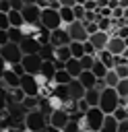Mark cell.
Wrapping results in <instances>:
<instances>
[{
	"mask_svg": "<svg viewBox=\"0 0 128 132\" xmlns=\"http://www.w3.org/2000/svg\"><path fill=\"white\" fill-rule=\"evenodd\" d=\"M103 111L99 105H89L87 111H83V116L76 120L78 130H91V132H99L101 130V122H103Z\"/></svg>",
	"mask_w": 128,
	"mask_h": 132,
	"instance_id": "cell-1",
	"label": "cell"
},
{
	"mask_svg": "<svg viewBox=\"0 0 128 132\" xmlns=\"http://www.w3.org/2000/svg\"><path fill=\"white\" fill-rule=\"evenodd\" d=\"M97 105L101 107L103 113H111V111L120 105V95L116 93L114 87H103V89L99 91V103H97Z\"/></svg>",
	"mask_w": 128,
	"mask_h": 132,
	"instance_id": "cell-2",
	"label": "cell"
},
{
	"mask_svg": "<svg viewBox=\"0 0 128 132\" xmlns=\"http://www.w3.org/2000/svg\"><path fill=\"white\" fill-rule=\"evenodd\" d=\"M25 130H29V132H37V130H43L45 126H47V118H45V113L39 109V107H31L27 113H25Z\"/></svg>",
	"mask_w": 128,
	"mask_h": 132,
	"instance_id": "cell-3",
	"label": "cell"
},
{
	"mask_svg": "<svg viewBox=\"0 0 128 132\" xmlns=\"http://www.w3.org/2000/svg\"><path fill=\"white\" fill-rule=\"evenodd\" d=\"M39 25H43V27L50 29V31L62 27V19H60V14H58V8H54V6H41Z\"/></svg>",
	"mask_w": 128,
	"mask_h": 132,
	"instance_id": "cell-4",
	"label": "cell"
},
{
	"mask_svg": "<svg viewBox=\"0 0 128 132\" xmlns=\"http://www.w3.org/2000/svg\"><path fill=\"white\" fill-rule=\"evenodd\" d=\"M0 56H2V58L6 60V64L10 66V64H19V62H21L23 52H21V47H19L17 41H6L4 45H0Z\"/></svg>",
	"mask_w": 128,
	"mask_h": 132,
	"instance_id": "cell-5",
	"label": "cell"
},
{
	"mask_svg": "<svg viewBox=\"0 0 128 132\" xmlns=\"http://www.w3.org/2000/svg\"><path fill=\"white\" fill-rule=\"evenodd\" d=\"M68 120H70V113H68L66 109H62V107L52 109V111L47 113V126H52V128L58 130V132H64V126L68 124Z\"/></svg>",
	"mask_w": 128,
	"mask_h": 132,
	"instance_id": "cell-6",
	"label": "cell"
},
{
	"mask_svg": "<svg viewBox=\"0 0 128 132\" xmlns=\"http://www.w3.org/2000/svg\"><path fill=\"white\" fill-rule=\"evenodd\" d=\"M41 62H43L41 52H37V54H23V58H21V66L29 74H37L39 68H41Z\"/></svg>",
	"mask_w": 128,
	"mask_h": 132,
	"instance_id": "cell-7",
	"label": "cell"
},
{
	"mask_svg": "<svg viewBox=\"0 0 128 132\" xmlns=\"http://www.w3.org/2000/svg\"><path fill=\"white\" fill-rule=\"evenodd\" d=\"M19 87L23 89L25 95H39V80H37L35 74L23 72L21 74V80H19Z\"/></svg>",
	"mask_w": 128,
	"mask_h": 132,
	"instance_id": "cell-8",
	"label": "cell"
},
{
	"mask_svg": "<svg viewBox=\"0 0 128 132\" xmlns=\"http://www.w3.org/2000/svg\"><path fill=\"white\" fill-rule=\"evenodd\" d=\"M68 41H70V35H68V31H66L64 25L58 27V29H52L50 35H47V43H50L52 47H56V45H66Z\"/></svg>",
	"mask_w": 128,
	"mask_h": 132,
	"instance_id": "cell-9",
	"label": "cell"
},
{
	"mask_svg": "<svg viewBox=\"0 0 128 132\" xmlns=\"http://www.w3.org/2000/svg\"><path fill=\"white\" fill-rule=\"evenodd\" d=\"M39 12H41V6L35 4V2H27L21 8V14H23L25 23H39Z\"/></svg>",
	"mask_w": 128,
	"mask_h": 132,
	"instance_id": "cell-10",
	"label": "cell"
},
{
	"mask_svg": "<svg viewBox=\"0 0 128 132\" xmlns=\"http://www.w3.org/2000/svg\"><path fill=\"white\" fill-rule=\"evenodd\" d=\"M19 47L23 54H37L41 52V41L33 35H23V39L19 41Z\"/></svg>",
	"mask_w": 128,
	"mask_h": 132,
	"instance_id": "cell-11",
	"label": "cell"
},
{
	"mask_svg": "<svg viewBox=\"0 0 128 132\" xmlns=\"http://www.w3.org/2000/svg\"><path fill=\"white\" fill-rule=\"evenodd\" d=\"M66 27V31H68V35H70V39H76V41H85L89 35H87V31H85V25H83V21H72V23H68V25H64Z\"/></svg>",
	"mask_w": 128,
	"mask_h": 132,
	"instance_id": "cell-12",
	"label": "cell"
},
{
	"mask_svg": "<svg viewBox=\"0 0 128 132\" xmlns=\"http://www.w3.org/2000/svg\"><path fill=\"white\" fill-rule=\"evenodd\" d=\"M124 37H120V35H109L107 37V43H105V50H109L114 56H120L122 52H124Z\"/></svg>",
	"mask_w": 128,
	"mask_h": 132,
	"instance_id": "cell-13",
	"label": "cell"
},
{
	"mask_svg": "<svg viewBox=\"0 0 128 132\" xmlns=\"http://www.w3.org/2000/svg\"><path fill=\"white\" fill-rule=\"evenodd\" d=\"M0 80H2V85L6 87V89H12V87H19V80H21V74H17L10 66L2 72V76H0Z\"/></svg>",
	"mask_w": 128,
	"mask_h": 132,
	"instance_id": "cell-14",
	"label": "cell"
},
{
	"mask_svg": "<svg viewBox=\"0 0 128 132\" xmlns=\"http://www.w3.org/2000/svg\"><path fill=\"white\" fill-rule=\"evenodd\" d=\"M107 37H109V33H107V31H95V33H91L87 39L93 43V47H95V50H103V47H105V43H107Z\"/></svg>",
	"mask_w": 128,
	"mask_h": 132,
	"instance_id": "cell-15",
	"label": "cell"
},
{
	"mask_svg": "<svg viewBox=\"0 0 128 132\" xmlns=\"http://www.w3.org/2000/svg\"><path fill=\"white\" fill-rule=\"evenodd\" d=\"M66 87H68V95H70V99H81V97L85 95V87L78 82V78H70Z\"/></svg>",
	"mask_w": 128,
	"mask_h": 132,
	"instance_id": "cell-16",
	"label": "cell"
},
{
	"mask_svg": "<svg viewBox=\"0 0 128 132\" xmlns=\"http://www.w3.org/2000/svg\"><path fill=\"white\" fill-rule=\"evenodd\" d=\"M95 58L101 62V64H105V68H114V64H116V56L109 52V50H97V54H95Z\"/></svg>",
	"mask_w": 128,
	"mask_h": 132,
	"instance_id": "cell-17",
	"label": "cell"
},
{
	"mask_svg": "<svg viewBox=\"0 0 128 132\" xmlns=\"http://www.w3.org/2000/svg\"><path fill=\"white\" fill-rule=\"evenodd\" d=\"M64 68H66V72L72 76V78H76L78 74H81V70H83V66H81V62H78V58H68L66 62H64Z\"/></svg>",
	"mask_w": 128,
	"mask_h": 132,
	"instance_id": "cell-18",
	"label": "cell"
},
{
	"mask_svg": "<svg viewBox=\"0 0 128 132\" xmlns=\"http://www.w3.org/2000/svg\"><path fill=\"white\" fill-rule=\"evenodd\" d=\"M76 78H78V82H81L85 89H91V87H95V80H97V76H95L91 70H81V74H78Z\"/></svg>",
	"mask_w": 128,
	"mask_h": 132,
	"instance_id": "cell-19",
	"label": "cell"
},
{
	"mask_svg": "<svg viewBox=\"0 0 128 132\" xmlns=\"http://www.w3.org/2000/svg\"><path fill=\"white\" fill-rule=\"evenodd\" d=\"M101 130H105V132H116V130H118V120L114 118V113H105V116H103Z\"/></svg>",
	"mask_w": 128,
	"mask_h": 132,
	"instance_id": "cell-20",
	"label": "cell"
},
{
	"mask_svg": "<svg viewBox=\"0 0 128 132\" xmlns=\"http://www.w3.org/2000/svg\"><path fill=\"white\" fill-rule=\"evenodd\" d=\"M58 14L62 19V25H68L74 21V12H72V6H58Z\"/></svg>",
	"mask_w": 128,
	"mask_h": 132,
	"instance_id": "cell-21",
	"label": "cell"
},
{
	"mask_svg": "<svg viewBox=\"0 0 128 132\" xmlns=\"http://www.w3.org/2000/svg\"><path fill=\"white\" fill-rule=\"evenodd\" d=\"M6 14H8V25H10V27H21V25L25 23L21 10H17V8H10Z\"/></svg>",
	"mask_w": 128,
	"mask_h": 132,
	"instance_id": "cell-22",
	"label": "cell"
},
{
	"mask_svg": "<svg viewBox=\"0 0 128 132\" xmlns=\"http://www.w3.org/2000/svg\"><path fill=\"white\" fill-rule=\"evenodd\" d=\"M83 99H85L89 105H97V103H99V89H97V87L85 89V95H83Z\"/></svg>",
	"mask_w": 128,
	"mask_h": 132,
	"instance_id": "cell-23",
	"label": "cell"
},
{
	"mask_svg": "<svg viewBox=\"0 0 128 132\" xmlns=\"http://www.w3.org/2000/svg\"><path fill=\"white\" fill-rule=\"evenodd\" d=\"M70 78H72V76L66 72V68H56V72H54V78H52V80H54L56 85H68V80H70Z\"/></svg>",
	"mask_w": 128,
	"mask_h": 132,
	"instance_id": "cell-24",
	"label": "cell"
},
{
	"mask_svg": "<svg viewBox=\"0 0 128 132\" xmlns=\"http://www.w3.org/2000/svg\"><path fill=\"white\" fill-rule=\"evenodd\" d=\"M68 50H70V56L72 58H81L85 52H83V41H76V39H70L68 41Z\"/></svg>",
	"mask_w": 128,
	"mask_h": 132,
	"instance_id": "cell-25",
	"label": "cell"
},
{
	"mask_svg": "<svg viewBox=\"0 0 128 132\" xmlns=\"http://www.w3.org/2000/svg\"><path fill=\"white\" fill-rule=\"evenodd\" d=\"M101 78H103L105 87H116V82L120 80V76L116 74V70H114V68H107V70H105V74H103Z\"/></svg>",
	"mask_w": 128,
	"mask_h": 132,
	"instance_id": "cell-26",
	"label": "cell"
},
{
	"mask_svg": "<svg viewBox=\"0 0 128 132\" xmlns=\"http://www.w3.org/2000/svg\"><path fill=\"white\" fill-rule=\"evenodd\" d=\"M52 95H56V97H58L62 103H64L66 99H70V95H68V87H66V85H54Z\"/></svg>",
	"mask_w": 128,
	"mask_h": 132,
	"instance_id": "cell-27",
	"label": "cell"
},
{
	"mask_svg": "<svg viewBox=\"0 0 128 132\" xmlns=\"http://www.w3.org/2000/svg\"><path fill=\"white\" fill-rule=\"evenodd\" d=\"M8 97H10V101H12V103H23L25 93H23V89H21V87H12V89H8Z\"/></svg>",
	"mask_w": 128,
	"mask_h": 132,
	"instance_id": "cell-28",
	"label": "cell"
},
{
	"mask_svg": "<svg viewBox=\"0 0 128 132\" xmlns=\"http://www.w3.org/2000/svg\"><path fill=\"white\" fill-rule=\"evenodd\" d=\"M116 93L120 95V97H126L128 95V76H124V78H120L118 82H116Z\"/></svg>",
	"mask_w": 128,
	"mask_h": 132,
	"instance_id": "cell-29",
	"label": "cell"
},
{
	"mask_svg": "<svg viewBox=\"0 0 128 132\" xmlns=\"http://www.w3.org/2000/svg\"><path fill=\"white\" fill-rule=\"evenodd\" d=\"M6 31H8V41H17L19 43L23 39V29L21 27H8Z\"/></svg>",
	"mask_w": 128,
	"mask_h": 132,
	"instance_id": "cell-30",
	"label": "cell"
},
{
	"mask_svg": "<svg viewBox=\"0 0 128 132\" xmlns=\"http://www.w3.org/2000/svg\"><path fill=\"white\" fill-rule=\"evenodd\" d=\"M95 23H97V29L99 31H109L111 29V16H99Z\"/></svg>",
	"mask_w": 128,
	"mask_h": 132,
	"instance_id": "cell-31",
	"label": "cell"
},
{
	"mask_svg": "<svg viewBox=\"0 0 128 132\" xmlns=\"http://www.w3.org/2000/svg\"><path fill=\"white\" fill-rule=\"evenodd\" d=\"M78 62H81L83 70H91V66H93V62H95V56H91V54H83V56L78 58Z\"/></svg>",
	"mask_w": 128,
	"mask_h": 132,
	"instance_id": "cell-32",
	"label": "cell"
},
{
	"mask_svg": "<svg viewBox=\"0 0 128 132\" xmlns=\"http://www.w3.org/2000/svg\"><path fill=\"white\" fill-rule=\"evenodd\" d=\"M105 70H107V68H105V64H101V62L95 58V62H93V66H91V72H93L97 78H101V76L105 74Z\"/></svg>",
	"mask_w": 128,
	"mask_h": 132,
	"instance_id": "cell-33",
	"label": "cell"
},
{
	"mask_svg": "<svg viewBox=\"0 0 128 132\" xmlns=\"http://www.w3.org/2000/svg\"><path fill=\"white\" fill-rule=\"evenodd\" d=\"M114 70H116V74H118L120 78L128 76V64H126V60H124V62H116V64H114Z\"/></svg>",
	"mask_w": 128,
	"mask_h": 132,
	"instance_id": "cell-34",
	"label": "cell"
},
{
	"mask_svg": "<svg viewBox=\"0 0 128 132\" xmlns=\"http://www.w3.org/2000/svg\"><path fill=\"white\" fill-rule=\"evenodd\" d=\"M72 12H74V19H76V21H83L87 10H85V6H83V4H72Z\"/></svg>",
	"mask_w": 128,
	"mask_h": 132,
	"instance_id": "cell-35",
	"label": "cell"
},
{
	"mask_svg": "<svg viewBox=\"0 0 128 132\" xmlns=\"http://www.w3.org/2000/svg\"><path fill=\"white\" fill-rule=\"evenodd\" d=\"M83 25H85V31H87V35H91V33L99 31V29H97V23H95V21H83Z\"/></svg>",
	"mask_w": 128,
	"mask_h": 132,
	"instance_id": "cell-36",
	"label": "cell"
},
{
	"mask_svg": "<svg viewBox=\"0 0 128 132\" xmlns=\"http://www.w3.org/2000/svg\"><path fill=\"white\" fill-rule=\"evenodd\" d=\"M83 52H85V54H91V56H95V54H97V50L93 47V43H91L89 39H85V41H83Z\"/></svg>",
	"mask_w": 128,
	"mask_h": 132,
	"instance_id": "cell-37",
	"label": "cell"
},
{
	"mask_svg": "<svg viewBox=\"0 0 128 132\" xmlns=\"http://www.w3.org/2000/svg\"><path fill=\"white\" fill-rule=\"evenodd\" d=\"M116 132H128V120H126V118L118 120V130H116Z\"/></svg>",
	"mask_w": 128,
	"mask_h": 132,
	"instance_id": "cell-38",
	"label": "cell"
},
{
	"mask_svg": "<svg viewBox=\"0 0 128 132\" xmlns=\"http://www.w3.org/2000/svg\"><path fill=\"white\" fill-rule=\"evenodd\" d=\"M8 27H10L8 25V14L0 10V29H8Z\"/></svg>",
	"mask_w": 128,
	"mask_h": 132,
	"instance_id": "cell-39",
	"label": "cell"
},
{
	"mask_svg": "<svg viewBox=\"0 0 128 132\" xmlns=\"http://www.w3.org/2000/svg\"><path fill=\"white\" fill-rule=\"evenodd\" d=\"M6 103H8V99H6V95H4L2 91H0V113H2L4 109H6Z\"/></svg>",
	"mask_w": 128,
	"mask_h": 132,
	"instance_id": "cell-40",
	"label": "cell"
},
{
	"mask_svg": "<svg viewBox=\"0 0 128 132\" xmlns=\"http://www.w3.org/2000/svg\"><path fill=\"white\" fill-rule=\"evenodd\" d=\"M8 2H10V8H17V10H21L23 4H25L23 0H8Z\"/></svg>",
	"mask_w": 128,
	"mask_h": 132,
	"instance_id": "cell-41",
	"label": "cell"
},
{
	"mask_svg": "<svg viewBox=\"0 0 128 132\" xmlns=\"http://www.w3.org/2000/svg\"><path fill=\"white\" fill-rule=\"evenodd\" d=\"M8 41V31L6 29H0V45H4Z\"/></svg>",
	"mask_w": 128,
	"mask_h": 132,
	"instance_id": "cell-42",
	"label": "cell"
},
{
	"mask_svg": "<svg viewBox=\"0 0 128 132\" xmlns=\"http://www.w3.org/2000/svg\"><path fill=\"white\" fill-rule=\"evenodd\" d=\"M0 10H2V12H8V10H10V2H8V0H0Z\"/></svg>",
	"mask_w": 128,
	"mask_h": 132,
	"instance_id": "cell-43",
	"label": "cell"
},
{
	"mask_svg": "<svg viewBox=\"0 0 128 132\" xmlns=\"http://www.w3.org/2000/svg\"><path fill=\"white\" fill-rule=\"evenodd\" d=\"M6 68H8V64H6V60H4L2 56H0V76H2V72H4Z\"/></svg>",
	"mask_w": 128,
	"mask_h": 132,
	"instance_id": "cell-44",
	"label": "cell"
},
{
	"mask_svg": "<svg viewBox=\"0 0 128 132\" xmlns=\"http://www.w3.org/2000/svg\"><path fill=\"white\" fill-rule=\"evenodd\" d=\"M58 4H60V6H72L74 0H58Z\"/></svg>",
	"mask_w": 128,
	"mask_h": 132,
	"instance_id": "cell-45",
	"label": "cell"
},
{
	"mask_svg": "<svg viewBox=\"0 0 128 132\" xmlns=\"http://www.w3.org/2000/svg\"><path fill=\"white\" fill-rule=\"evenodd\" d=\"M122 58H124V60H128V45L124 47V52H122Z\"/></svg>",
	"mask_w": 128,
	"mask_h": 132,
	"instance_id": "cell-46",
	"label": "cell"
},
{
	"mask_svg": "<svg viewBox=\"0 0 128 132\" xmlns=\"http://www.w3.org/2000/svg\"><path fill=\"white\" fill-rule=\"evenodd\" d=\"M118 4H120L122 8H126V6H128V0H118Z\"/></svg>",
	"mask_w": 128,
	"mask_h": 132,
	"instance_id": "cell-47",
	"label": "cell"
},
{
	"mask_svg": "<svg viewBox=\"0 0 128 132\" xmlns=\"http://www.w3.org/2000/svg\"><path fill=\"white\" fill-rule=\"evenodd\" d=\"M122 16H124V19H128V6L124 8V14H122Z\"/></svg>",
	"mask_w": 128,
	"mask_h": 132,
	"instance_id": "cell-48",
	"label": "cell"
},
{
	"mask_svg": "<svg viewBox=\"0 0 128 132\" xmlns=\"http://www.w3.org/2000/svg\"><path fill=\"white\" fill-rule=\"evenodd\" d=\"M2 128H4V118L0 116V130H2Z\"/></svg>",
	"mask_w": 128,
	"mask_h": 132,
	"instance_id": "cell-49",
	"label": "cell"
},
{
	"mask_svg": "<svg viewBox=\"0 0 128 132\" xmlns=\"http://www.w3.org/2000/svg\"><path fill=\"white\" fill-rule=\"evenodd\" d=\"M124 45H128V35H126V37H124Z\"/></svg>",
	"mask_w": 128,
	"mask_h": 132,
	"instance_id": "cell-50",
	"label": "cell"
},
{
	"mask_svg": "<svg viewBox=\"0 0 128 132\" xmlns=\"http://www.w3.org/2000/svg\"><path fill=\"white\" fill-rule=\"evenodd\" d=\"M45 2H47V4H52V2H58V0H45Z\"/></svg>",
	"mask_w": 128,
	"mask_h": 132,
	"instance_id": "cell-51",
	"label": "cell"
},
{
	"mask_svg": "<svg viewBox=\"0 0 128 132\" xmlns=\"http://www.w3.org/2000/svg\"><path fill=\"white\" fill-rule=\"evenodd\" d=\"M124 99H126V105H128V95H126V97H124Z\"/></svg>",
	"mask_w": 128,
	"mask_h": 132,
	"instance_id": "cell-52",
	"label": "cell"
}]
</instances>
